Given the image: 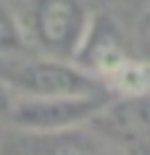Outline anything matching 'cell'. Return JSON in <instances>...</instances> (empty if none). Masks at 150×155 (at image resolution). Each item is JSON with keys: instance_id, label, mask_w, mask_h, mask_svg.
Listing matches in <instances>:
<instances>
[{"instance_id": "6da1fadb", "label": "cell", "mask_w": 150, "mask_h": 155, "mask_svg": "<svg viewBox=\"0 0 150 155\" xmlns=\"http://www.w3.org/2000/svg\"><path fill=\"white\" fill-rule=\"evenodd\" d=\"M90 16L84 0H26L21 26L29 48H37L48 58L71 61Z\"/></svg>"}, {"instance_id": "7a4b0ae2", "label": "cell", "mask_w": 150, "mask_h": 155, "mask_svg": "<svg viewBox=\"0 0 150 155\" xmlns=\"http://www.w3.org/2000/svg\"><path fill=\"white\" fill-rule=\"evenodd\" d=\"M108 100V92L92 95H16L8 121L26 134L74 131L90 121Z\"/></svg>"}, {"instance_id": "3957f363", "label": "cell", "mask_w": 150, "mask_h": 155, "mask_svg": "<svg viewBox=\"0 0 150 155\" xmlns=\"http://www.w3.org/2000/svg\"><path fill=\"white\" fill-rule=\"evenodd\" d=\"M0 79L16 95H92L108 92L105 84L82 71L74 61L61 58H26L8 63L0 71Z\"/></svg>"}, {"instance_id": "277c9868", "label": "cell", "mask_w": 150, "mask_h": 155, "mask_svg": "<svg viewBox=\"0 0 150 155\" xmlns=\"http://www.w3.org/2000/svg\"><path fill=\"white\" fill-rule=\"evenodd\" d=\"M84 126L121 155H148L150 145L148 95H137V97L116 95L113 100H105L100 110Z\"/></svg>"}, {"instance_id": "5b68a950", "label": "cell", "mask_w": 150, "mask_h": 155, "mask_svg": "<svg viewBox=\"0 0 150 155\" xmlns=\"http://www.w3.org/2000/svg\"><path fill=\"white\" fill-rule=\"evenodd\" d=\"M126 58H129L126 42H124L121 29L116 26V21L108 18L105 13H92L71 61L90 76L105 82V76Z\"/></svg>"}, {"instance_id": "8992f818", "label": "cell", "mask_w": 150, "mask_h": 155, "mask_svg": "<svg viewBox=\"0 0 150 155\" xmlns=\"http://www.w3.org/2000/svg\"><path fill=\"white\" fill-rule=\"evenodd\" d=\"M105 90L121 97H137V95H148V66L140 58H126L105 76Z\"/></svg>"}, {"instance_id": "52a82bcc", "label": "cell", "mask_w": 150, "mask_h": 155, "mask_svg": "<svg viewBox=\"0 0 150 155\" xmlns=\"http://www.w3.org/2000/svg\"><path fill=\"white\" fill-rule=\"evenodd\" d=\"M29 40L24 34L21 18L11 11L8 3L0 0V58H21L29 55Z\"/></svg>"}, {"instance_id": "ba28073f", "label": "cell", "mask_w": 150, "mask_h": 155, "mask_svg": "<svg viewBox=\"0 0 150 155\" xmlns=\"http://www.w3.org/2000/svg\"><path fill=\"white\" fill-rule=\"evenodd\" d=\"M13 97H16V92H13L8 84L0 79V121H8V113H11V105H13Z\"/></svg>"}]
</instances>
